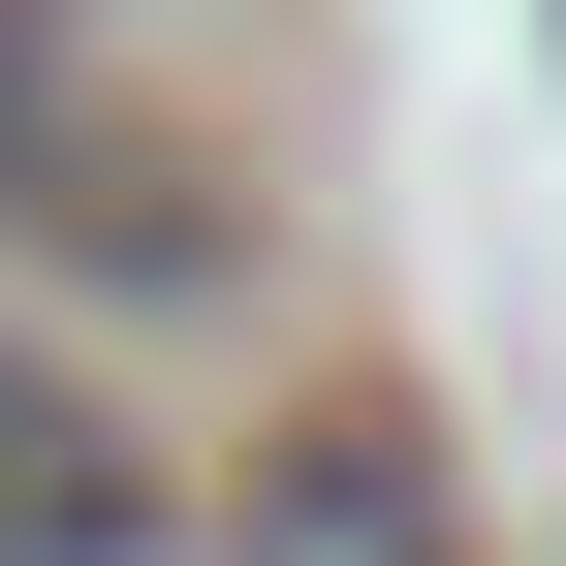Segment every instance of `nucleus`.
<instances>
[{
	"instance_id": "obj_4",
	"label": "nucleus",
	"mask_w": 566,
	"mask_h": 566,
	"mask_svg": "<svg viewBox=\"0 0 566 566\" xmlns=\"http://www.w3.org/2000/svg\"><path fill=\"white\" fill-rule=\"evenodd\" d=\"M32 32H63V0H32Z\"/></svg>"
},
{
	"instance_id": "obj_1",
	"label": "nucleus",
	"mask_w": 566,
	"mask_h": 566,
	"mask_svg": "<svg viewBox=\"0 0 566 566\" xmlns=\"http://www.w3.org/2000/svg\"><path fill=\"white\" fill-rule=\"evenodd\" d=\"M0 566H189V472L126 378H63V346H0Z\"/></svg>"
},
{
	"instance_id": "obj_3",
	"label": "nucleus",
	"mask_w": 566,
	"mask_h": 566,
	"mask_svg": "<svg viewBox=\"0 0 566 566\" xmlns=\"http://www.w3.org/2000/svg\"><path fill=\"white\" fill-rule=\"evenodd\" d=\"M0 126H32V0H0Z\"/></svg>"
},
{
	"instance_id": "obj_2",
	"label": "nucleus",
	"mask_w": 566,
	"mask_h": 566,
	"mask_svg": "<svg viewBox=\"0 0 566 566\" xmlns=\"http://www.w3.org/2000/svg\"><path fill=\"white\" fill-rule=\"evenodd\" d=\"M189 566H441V472H409L378 409H315V441L252 472V535H189Z\"/></svg>"
}]
</instances>
